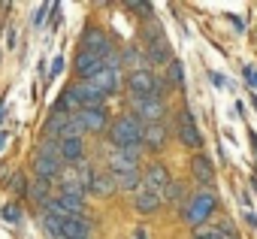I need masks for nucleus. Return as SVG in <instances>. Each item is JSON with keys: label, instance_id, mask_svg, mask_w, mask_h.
<instances>
[{"label": "nucleus", "instance_id": "obj_24", "mask_svg": "<svg viewBox=\"0 0 257 239\" xmlns=\"http://www.w3.org/2000/svg\"><path fill=\"white\" fill-rule=\"evenodd\" d=\"M31 197H34L37 203H43V206H46V203H49V182H46V179H37V182H34V188H31Z\"/></svg>", "mask_w": 257, "mask_h": 239}, {"label": "nucleus", "instance_id": "obj_22", "mask_svg": "<svg viewBox=\"0 0 257 239\" xmlns=\"http://www.w3.org/2000/svg\"><path fill=\"white\" fill-rule=\"evenodd\" d=\"M143 61H146V55H143L137 46H127V49L121 52V64L134 67V70H146V67H143Z\"/></svg>", "mask_w": 257, "mask_h": 239}, {"label": "nucleus", "instance_id": "obj_36", "mask_svg": "<svg viewBox=\"0 0 257 239\" xmlns=\"http://www.w3.org/2000/svg\"><path fill=\"white\" fill-rule=\"evenodd\" d=\"M251 188H254V191H257V176H254V182H251Z\"/></svg>", "mask_w": 257, "mask_h": 239}, {"label": "nucleus", "instance_id": "obj_25", "mask_svg": "<svg viewBox=\"0 0 257 239\" xmlns=\"http://www.w3.org/2000/svg\"><path fill=\"white\" fill-rule=\"evenodd\" d=\"M43 227H46V233H49L52 239H61V221H58V218L43 215Z\"/></svg>", "mask_w": 257, "mask_h": 239}, {"label": "nucleus", "instance_id": "obj_9", "mask_svg": "<svg viewBox=\"0 0 257 239\" xmlns=\"http://www.w3.org/2000/svg\"><path fill=\"white\" fill-rule=\"evenodd\" d=\"M146 37H149V55H146V58H149L152 64H161V61H167V64H170V61H173V55H170V46H167L164 34H161V31H155V28H149V34H146Z\"/></svg>", "mask_w": 257, "mask_h": 239}, {"label": "nucleus", "instance_id": "obj_38", "mask_svg": "<svg viewBox=\"0 0 257 239\" xmlns=\"http://www.w3.org/2000/svg\"><path fill=\"white\" fill-rule=\"evenodd\" d=\"M227 239H239V236H227Z\"/></svg>", "mask_w": 257, "mask_h": 239}, {"label": "nucleus", "instance_id": "obj_27", "mask_svg": "<svg viewBox=\"0 0 257 239\" xmlns=\"http://www.w3.org/2000/svg\"><path fill=\"white\" fill-rule=\"evenodd\" d=\"M191 239H227V233H221V230H215V227H209V230H197Z\"/></svg>", "mask_w": 257, "mask_h": 239}, {"label": "nucleus", "instance_id": "obj_14", "mask_svg": "<svg viewBox=\"0 0 257 239\" xmlns=\"http://www.w3.org/2000/svg\"><path fill=\"white\" fill-rule=\"evenodd\" d=\"M34 170H37V179H52V176H58V170H61V155H49V152H40L37 155V161H34Z\"/></svg>", "mask_w": 257, "mask_h": 239}, {"label": "nucleus", "instance_id": "obj_33", "mask_svg": "<svg viewBox=\"0 0 257 239\" xmlns=\"http://www.w3.org/2000/svg\"><path fill=\"white\" fill-rule=\"evenodd\" d=\"M7 46H16V31H13V28L7 31Z\"/></svg>", "mask_w": 257, "mask_h": 239}, {"label": "nucleus", "instance_id": "obj_29", "mask_svg": "<svg viewBox=\"0 0 257 239\" xmlns=\"http://www.w3.org/2000/svg\"><path fill=\"white\" fill-rule=\"evenodd\" d=\"M61 67H64V55H58V58L52 61V79H55V76L61 73Z\"/></svg>", "mask_w": 257, "mask_h": 239}, {"label": "nucleus", "instance_id": "obj_23", "mask_svg": "<svg viewBox=\"0 0 257 239\" xmlns=\"http://www.w3.org/2000/svg\"><path fill=\"white\" fill-rule=\"evenodd\" d=\"M167 79H170L173 85H185V70H182V64H179L176 58L167 64Z\"/></svg>", "mask_w": 257, "mask_h": 239}, {"label": "nucleus", "instance_id": "obj_6", "mask_svg": "<svg viewBox=\"0 0 257 239\" xmlns=\"http://www.w3.org/2000/svg\"><path fill=\"white\" fill-rule=\"evenodd\" d=\"M167 188H170V173H167V167H164V164H152V167L146 170V176H143V191H152V194H158V197L164 200Z\"/></svg>", "mask_w": 257, "mask_h": 239}, {"label": "nucleus", "instance_id": "obj_18", "mask_svg": "<svg viewBox=\"0 0 257 239\" xmlns=\"http://www.w3.org/2000/svg\"><path fill=\"white\" fill-rule=\"evenodd\" d=\"M191 170H194V179H197V182H203V185H209V182H212V176H215L212 161H209L206 155H197V158L191 161Z\"/></svg>", "mask_w": 257, "mask_h": 239}, {"label": "nucleus", "instance_id": "obj_7", "mask_svg": "<svg viewBox=\"0 0 257 239\" xmlns=\"http://www.w3.org/2000/svg\"><path fill=\"white\" fill-rule=\"evenodd\" d=\"M140 164V149H115L109 155V173L118 176V173H134Z\"/></svg>", "mask_w": 257, "mask_h": 239}, {"label": "nucleus", "instance_id": "obj_5", "mask_svg": "<svg viewBox=\"0 0 257 239\" xmlns=\"http://www.w3.org/2000/svg\"><path fill=\"white\" fill-rule=\"evenodd\" d=\"M82 52H91L97 58H109L112 55V43H109V37L100 28H88L82 34Z\"/></svg>", "mask_w": 257, "mask_h": 239}, {"label": "nucleus", "instance_id": "obj_21", "mask_svg": "<svg viewBox=\"0 0 257 239\" xmlns=\"http://www.w3.org/2000/svg\"><path fill=\"white\" fill-rule=\"evenodd\" d=\"M143 140H146L149 149H161L164 140H167V128L164 125H149V128H143Z\"/></svg>", "mask_w": 257, "mask_h": 239}, {"label": "nucleus", "instance_id": "obj_34", "mask_svg": "<svg viewBox=\"0 0 257 239\" xmlns=\"http://www.w3.org/2000/svg\"><path fill=\"white\" fill-rule=\"evenodd\" d=\"M7 146V134H0V149H4Z\"/></svg>", "mask_w": 257, "mask_h": 239}, {"label": "nucleus", "instance_id": "obj_4", "mask_svg": "<svg viewBox=\"0 0 257 239\" xmlns=\"http://www.w3.org/2000/svg\"><path fill=\"white\" fill-rule=\"evenodd\" d=\"M127 85H131V94L140 100V97H158V79L149 73V70H134L127 76Z\"/></svg>", "mask_w": 257, "mask_h": 239}, {"label": "nucleus", "instance_id": "obj_10", "mask_svg": "<svg viewBox=\"0 0 257 239\" xmlns=\"http://www.w3.org/2000/svg\"><path fill=\"white\" fill-rule=\"evenodd\" d=\"M79 122H82V131H91V134H100L106 128V106H88L79 112Z\"/></svg>", "mask_w": 257, "mask_h": 239}, {"label": "nucleus", "instance_id": "obj_13", "mask_svg": "<svg viewBox=\"0 0 257 239\" xmlns=\"http://www.w3.org/2000/svg\"><path fill=\"white\" fill-rule=\"evenodd\" d=\"M91 85L106 97V94H115L118 91V85H121V76H118V70H112V67H103L94 79H91Z\"/></svg>", "mask_w": 257, "mask_h": 239}, {"label": "nucleus", "instance_id": "obj_26", "mask_svg": "<svg viewBox=\"0 0 257 239\" xmlns=\"http://www.w3.org/2000/svg\"><path fill=\"white\" fill-rule=\"evenodd\" d=\"M0 215H4L10 224H19L22 221V209L16 206V203H10V206H4V212H0Z\"/></svg>", "mask_w": 257, "mask_h": 239}, {"label": "nucleus", "instance_id": "obj_19", "mask_svg": "<svg viewBox=\"0 0 257 239\" xmlns=\"http://www.w3.org/2000/svg\"><path fill=\"white\" fill-rule=\"evenodd\" d=\"M112 188H115V179H112L109 173H94V176H91V185H88L91 194L106 197V194H112Z\"/></svg>", "mask_w": 257, "mask_h": 239}, {"label": "nucleus", "instance_id": "obj_2", "mask_svg": "<svg viewBox=\"0 0 257 239\" xmlns=\"http://www.w3.org/2000/svg\"><path fill=\"white\" fill-rule=\"evenodd\" d=\"M134 112H137V122H146V125H161V118L167 112L164 100L161 97H134Z\"/></svg>", "mask_w": 257, "mask_h": 239}, {"label": "nucleus", "instance_id": "obj_16", "mask_svg": "<svg viewBox=\"0 0 257 239\" xmlns=\"http://www.w3.org/2000/svg\"><path fill=\"white\" fill-rule=\"evenodd\" d=\"M58 152H61V161H64V164H79V161H82V140H79V137L61 140V143H58Z\"/></svg>", "mask_w": 257, "mask_h": 239}, {"label": "nucleus", "instance_id": "obj_20", "mask_svg": "<svg viewBox=\"0 0 257 239\" xmlns=\"http://www.w3.org/2000/svg\"><path fill=\"white\" fill-rule=\"evenodd\" d=\"M112 176V173H109ZM115 179V188H121V191H140L143 188V176H140V170H134V173H118V176H112Z\"/></svg>", "mask_w": 257, "mask_h": 239}, {"label": "nucleus", "instance_id": "obj_35", "mask_svg": "<svg viewBox=\"0 0 257 239\" xmlns=\"http://www.w3.org/2000/svg\"><path fill=\"white\" fill-rule=\"evenodd\" d=\"M137 239H146V236H143V230H137Z\"/></svg>", "mask_w": 257, "mask_h": 239}, {"label": "nucleus", "instance_id": "obj_17", "mask_svg": "<svg viewBox=\"0 0 257 239\" xmlns=\"http://www.w3.org/2000/svg\"><path fill=\"white\" fill-rule=\"evenodd\" d=\"M134 206H137V212H143V215H152V212H158L161 209V197L158 194H152V191H137V200H134Z\"/></svg>", "mask_w": 257, "mask_h": 239}, {"label": "nucleus", "instance_id": "obj_31", "mask_svg": "<svg viewBox=\"0 0 257 239\" xmlns=\"http://www.w3.org/2000/svg\"><path fill=\"white\" fill-rule=\"evenodd\" d=\"M131 10H137V13H146V16H152V7H149V4H131Z\"/></svg>", "mask_w": 257, "mask_h": 239}, {"label": "nucleus", "instance_id": "obj_8", "mask_svg": "<svg viewBox=\"0 0 257 239\" xmlns=\"http://www.w3.org/2000/svg\"><path fill=\"white\" fill-rule=\"evenodd\" d=\"M179 140H182L185 146H191V149H200V146H203V137H200V131H197V122H194L191 109H182V112H179Z\"/></svg>", "mask_w": 257, "mask_h": 239}, {"label": "nucleus", "instance_id": "obj_12", "mask_svg": "<svg viewBox=\"0 0 257 239\" xmlns=\"http://www.w3.org/2000/svg\"><path fill=\"white\" fill-rule=\"evenodd\" d=\"M73 67H76V73H79L82 79H88V82H91V79L103 70V58H97V55H91V52H79Z\"/></svg>", "mask_w": 257, "mask_h": 239}, {"label": "nucleus", "instance_id": "obj_15", "mask_svg": "<svg viewBox=\"0 0 257 239\" xmlns=\"http://www.w3.org/2000/svg\"><path fill=\"white\" fill-rule=\"evenodd\" d=\"M61 236L64 239H88L91 224L85 218H67V221H61Z\"/></svg>", "mask_w": 257, "mask_h": 239}, {"label": "nucleus", "instance_id": "obj_30", "mask_svg": "<svg viewBox=\"0 0 257 239\" xmlns=\"http://www.w3.org/2000/svg\"><path fill=\"white\" fill-rule=\"evenodd\" d=\"M46 13H49V7H40L37 16H34V25H43V22H46Z\"/></svg>", "mask_w": 257, "mask_h": 239}, {"label": "nucleus", "instance_id": "obj_37", "mask_svg": "<svg viewBox=\"0 0 257 239\" xmlns=\"http://www.w3.org/2000/svg\"><path fill=\"white\" fill-rule=\"evenodd\" d=\"M0 118H4V103H0Z\"/></svg>", "mask_w": 257, "mask_h": 239}, {"label": "nucleus", "instance_id": "obj_1", "mask_svg": "<svg viewBox=\"0 0 257 239\" xmlns=\"http://www.w3.org/2000/svg\"><path fill=\"white\" fill-rule=\"evenodd\" d=\"M109 140L115 149H137L143 143V122H137V115H121L109 128Z\"/></svg>", "mask_w": 257, "mask_h": 239}, {"label": "nucleus", "instance_id": "obj_32", "mask_svg": "<svg viewBox=\"0 0 257 239\" xmlns=\"http://www.w3.org/2000/svg\"><path fill=\"white\" fill-rule=\"evenodd\" d=\"M13 188H16L19 194H25V176H16V179H13Z\"/></svg>", "mask_w": 257, "mask_h": 239}, {"label": "nucleus", "instance_id": "obj_28", "mask_svg": "<svg viewBox=\"0 0 257 239\" xmlns=\"http://www.w3.org/2000/svg\"><path fill=\"white\" fill-rule=\"evenodd\" d=\"M245 79L251 82V88H254V94H257V70H251V67H245Z\"/></svg>", "mask_w": 257, "mask_h": 239}, {"label": "nucleus", "instance_id": "obj_11", "mask_svg": "<svg viewBox=\"0 0 257 239\" xmlns=\"http://www.w3.org/2000/svg\"><path fill=\"white\" fill-rule=\"evenodd\" d=\"M70 91H73V97H76L79 109H88V106H103V94H100L91 82H79V85H73Z\"/></svg>", "mask_w": 257, "mask_h": 239}, {"label": "nucleus", "instance_id": "obj_3", "mask_svg": "<svg viewBox=\"0 0 257 239\" xmlns=\"http://www.w3.org/2000/svg\"><path fill=\"white\" fill-rule=\"evenodd\" d=\"M215 206H218L215 197H212L209 191H200V194L185 206V221H188V224H203V221L215 212Z\"/></svg>", "mask_w": 257, "mask_h": 239}]
</instances>
